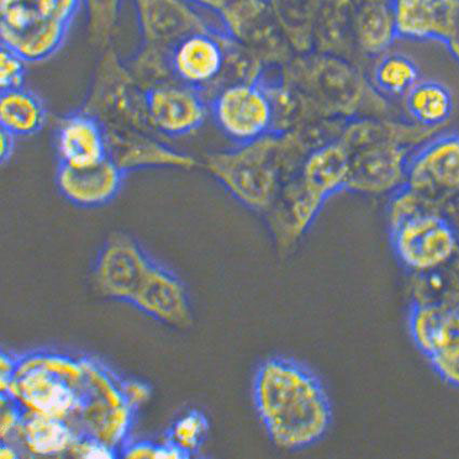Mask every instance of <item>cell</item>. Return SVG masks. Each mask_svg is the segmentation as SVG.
Listing matches in <instances>:
<instances>
[{
  "label": "cell",
  "mask_w": 459,
  "mask_h": 459,
  "mask_svg": "<svg viewBox=\"0 0 459 459\" xmlns=\"http://www.w3.org/2000/svg\"><path fill=\"white\" fill-rule=\"evenodd\" d=\"M405 184L414 191L459 192V134L432 136L410 158Z\"/></svg>",
  "instance_id": "obj_11"
},
{
  "label": "cell",
  "mask_w": 459,
  "mask_h": 459,
  "mask_svg": "<svg viewBox=\"0 0 459 459\" xmlns=\"http://www.w3.org/2000/svg\"><path fill=\"white\" fill-rule=\"evenodd\" d=\"M390 230L400 262L419 273L446 265L458 249L455 230L435 211L416 215Z\"/></svg>",
  "instance_id": "obj_6"
},
{
  "label": "cell",
  "mask_w": 459,
  "mask_h": 459,
  "mask_svg": "<svg viewBox=\"0 0 459 459\" xmlns=\"http://www.w3.org/2000/svg\"><path fill=\"white\" fill-rule=\"evenodd\" d=\"M348 171L346 152L340 141L321 147L305 163L300 197L320 211L326 199L346 188Z\"/></svg>",
  "instance_id": "obj_19"
},
{
  "label": "cell",
  "mask_w": 459,
  "mask_h": 459,
  "mask_svg": "<svg viewBox=\"0 0 459 459\" xmlns=\"http://www.w3.org/2000/svg\"><path fill=\"white\" fill-rule=\"evenodd\" d=\"M374 81L387 96L405 97L420 82V70L409 56L393 54L384 56L374 72Z\"/></svg>",
  "instance_id": "obj_26"
},
{
  "label": "cell",
  "mask_w": 459,
  "mask_h": 459,
  "mask_svg": "<svg viewBox=\"0 0 459 459\" xmlns=\"http://www.w3.org/2000/svg\"><path fill=\"white\" fill-rule=\"evenodd\" d=\"M445 45L448 51H450V54L459 61V0L457 3L455 17H454L453 20L450 35H448Z\"/></svg>",
  "instance_id": "obj_33"
},
{
  "label": "cell",
  "mask_w": 459,
  "mask_h": 459,
  "mask_svg": "<svg viewBox=\"0 0 459 459\" xmlns=\"http://www.w3.org/2000/svg\"><path fill=\"white\" fill-rule=\"evenodd\" d=\"M47 110L44 102L30 90L20 87L2 91L0 124L13 136H30L44 128Z\"/></svg>",
  "instance_id": "obj_21"
},
{
  "label": "cell",
  "mask_w": 459,
  "mask_h": 459,
  "mask_svg": "<svg viewBox=\"0 0 459 459\" xmlns=\"http://www.w3.org/2000/svg\"><path fill=\"white\" fill-rule=\"evenodd\" d=\"M211 109L215 124L237 145L261 140L272 129L273 105L255 83L226 87L216 94Z\"/></svg>",
  "instance_id": "obj_7"
},
{
  "label": "cell",
  "mask_w": 459,
  "mask_h": 459,
  "mask_svg": "<svg viewBox=\"0 0 459 459\" xmlns=\"http://www.w3.org/2000/svg\"><path fill=\"white\" fill-rule=\"evenodd\" d=\"M276 137L263 139L207 158L212 176L240 203L253 210H267L277 187Z\"/></svg>",
  "instance_id": "obj_4"
},
{
  "label": "cell",
  "mask_w": 459,
  "mask_h": 459,
  "mask_svg": "<svg viewBox=\"0 0 459 459\" xmlns=\"http://www.w3.org/2000/svg\"><path fill=\"white\" fill-rule=\"evenodd\" d=\"M126 174L108 157L96 166L83 169L59 165L56 182L68 202L81 208H99L118 196Z\"/></svg>",
  "instance_id": "obj_14"
},
{
  "label": "cell",
  "mask_w": 459,
  "mask_h": 459,
  "mask_svg": "<svg viewBox=\"0 0 459 459\" xmlns=\"http://www.w3.org/2000/svg\"><path fill=\"white\" fill-rule=\"evenodd\" d=\"M194 2L211 8H221L226 6L227 4H230V0H194Z\"/></svg>",
  "instance_id": "obj_36"
},
{
  "label": "cell",
  "mask_w": 459,
  "mask_h": 459,
  "mask_svg": "<svg viewBox=\"0 0 459 459\" xmlns=\"http://www.w3.org/2000/svg\"><path fill=\"white\" fill-rule=\"evenodd\" d=\"M155 261L139 241L115 233L98 252L92 268L93 282L104 297L131 306Z\"/></svg>",
  "instance_id": "obj_5"
},
{
  "label": "cell",
  "mask_w": 459,
  "mask_h": 459,
  "mask_svg": "<svg viewBox=\"0 0 459 459\" xmlns=\"http://www.w3.org/2000/svg\"><path fill=\"white\" fill-rule=\"evenodd\" d=\"M0 160H2L3 165L7 163L13 155L14 146H15V136L9 132L2 129V134H0Z\"/></svg>",
  "instance_id": "obj_34"
},
{
  "label": "cell",
  "mask_w": 459,
  "mask_h": 459,
  "mask_svg": "<svg viewBox=\"0 0 459 459\" xmlns=\"http://www.w3.org/2000/svg\"><path fill=\"white\" fill-rule=\"evenodd\" d=\"M70 24L60 20L20 31L0 30L2 45L8 47L26 63L50 59L61 49Z\"/></svg>",
  "instance_id": "obj_22"
},
{
  "label": "cell",
  "mask_w": 459,
  "mask_h": 459,
  "mask_svg": "<svg viewBox=\"0 0 459 459\" xmlns=\"http://www.w3.org/2000/svg\"><path fill=\"white\" fill-rule=\"evenodd\" d=\"M82 109L100 121L105 134H156L150 124L146 92L113 49L105 50L99 61Z\"/></svg>",
  "instance_id": "obj_3"
},
{
  "label": "cell",
  "mask_w": 459,
  "mask_h": 459,
  "mask_svg": "<svg viewBox=\"0 0 459 459\" xmlns=\"http://www.w3.org/2000/svg\"><path fill=\"white\" fill-rule=\"evenodd\" d=\"M170 63L174 78L198 89L219 77L225 65V52L216 37L199 31L173 47Z\"/></svg>",
  "instance_id": "obj_17"
},
{
  "label": "cell",
  "mask_w": 459,
  "mask_h": 459,
  "mask_svg": "<svg viewBox=\"0 0 459 459\" xmlns=\"http://www.w3.org/2000/svg\"><path fill=\"white\" fill-rule=\"evenodd\" d=\"M82 385L17 360L14 377L2 388V394L18 399L34 413L68 420L75 416L81 404Z\"/></svg>",
  "instance_id": "obj_9"
},
{
  "label": "cell",
  "mask_w": 459,
  "mask_h": 459,
  "mask_svg": "<svg viewBox=\"0 0 459 459\" xmlns=\"http://www.w3.org/2000/svg\"><path fill=\"white\" fill-rule=\"evenodd\" d=\"M108 157L125 173L149 168L191 169L197 165L192 156L171 149L146 134H105Z\"/></svg>",
  "instance_id": "obj_18"
},
{
  "label": "cell",
  "mask_w": 459,
  "mask_h": 459,
  "mask_svg": "<svg viewBox=\"0 0 459 459\" xmlns=\"http://www.w3.org/2000/svg\"><path fill=\"white\" fill-rule=\"evenodd\" d=\"M209 429L207 416L202 411L192 410L174 421L167 431L165 440L189 458L200 451L209 434Z\"/></svg>",
  "instance_id": "obj_28"
},
{
  "label": "cell",
  "mask_w": 459,
  "mask_h": 459,
  "mask_svg": "<svg viewBox=\"0 0 459 459\" xmlns=\"http://www.w3.org/2000/svg\"><path fill=\"white\" fill-rule=\"evenodd\" d=\"M25 61L8 47L2 45L0 52V87L2 91L23 87Z\"/></svg>",
  "instance_id": "obj_30"
},
{
  "label": "cell",
  "mask_w": 459,
  "mask_h": 459,
  "mask_svg": "<svg viewBox=\"0 0 459 459\" xmlns=\"http://www.w3.org/2000/svg\"><path fill=\"white\" fill-rule=\"evenodd\" d=\"M437 130L374 120L351 124L340 140L350 168L346 188L363 193L399 188L406 177L411 147L425 144Z\"/></svg>",
  "instance_id": "obj_2"
},
{
  "label": "cell",
  "mask_w": 459,
  "mask_h": 459,
  "mask_svg": "<svg viewBox=\"0 0 459 459\" xmlns=\"http://www.w3.org/2000/svg\"><path fill=\"white\" fill-rule=\"evenodd\" d=\"M405 107L416 124L439 128L451 117L453 97L441 82L420 81L406 93Z\"/></svg>",
  "instance_id": "obj_24"
},
{
  "label": "cell",
  "mask_w": 459,
  "mask_h": 459,
  "mask_svg": "<svg viewBox=\"0 0 459 459\" xmlns=\"http://www.w3.org/2000/svg\"><path fill=\"white\" fill-rule=\"evenodd\" d=\"M119 458H186L178 447L170 442L132 441L120 448Z\"/></svg>",
  "instance_id": "obj_29"
},
{
  "label": "cell",
  "mask_w": 459,
  "mask_h": 459,
  "mask_svg": "<svg viewBox=\"0 0 459 459\" xmlns=\"http://www.w3.org/2000/svg\"><path fill=\"white\" fill-rule=\"evenodd\" d=\"M147 112L156 134L179 137L194 134L207 118L208 108L198 89L173 82L146 91Z\"/></svg>",
  "instance_id": "obj_10"
},
{
  "label": "cell",
  "mask_w": 459,
  "mask_h": 459,
  "mask_svg": "<svg viewBox=\"0 0 459 459\" xmlns=\"http://www.w3.org/2000/svg\"><path fill=\"white\" fill-rule=\"evenodd\" d=\"M356 31L359 44L368 54H381L397 39L390 4L372 2L358 13Z\"/></svg>",
  "instance_id": "obj_25"
},
{
  "label": "cell",
  "mask_w": 459,
  "mask_h": 459,
  "mask_svg": "<svg viewBox=\"0 0 459 459\" xmlns=\"http://www.w3.org/2000/svg\"><path fill=\"white\" fill-rule=\"evenodd\" d=\"M59 165L83 169L108 160L107 135L100 121L84 110L63 117L56 126Z\"/></svg>",
  "instance_id": "obj_15"
},
{
  "label": "cell",
  "mask_w": 459,
  "mask_h": 459,
  "mask_svg": "<svg viewBox=\"0 0 459 459\" xmlns=\"http://www.w3.org/2000/svg\"><path fill=\"white\" fill-rule=\"evenodd\" d=\"M131 306L157 323L172 328H187L193 321L192 303L186 284L176 273L157 260Z\"/></svg>",
  "instance_id": "obj_12"
},
{
  "label": "cell",
  "mask_w": 459,
  "mask_h": 459,
  "mask_svg": "<svg viewBox=\"0 0 459 459\" xmlns=\"http://www.w3.org/2000/svg\"><path fill=\"white\" fill-rule=\"evenodd\" d=\"M143 44L171 51L178 42L207 31L186 0H134Z\"/></svg>",
  "instance_id": "obj_13"
},
{
  "label": "cell",
  "mask_w": 459,
  "mask_h": 459,
  "mask_svg": "<svg viewBox=\"0 0 459 459\" xmlns=\"http://www.w3.org/2000/svg\"><path fill=\"white\" fill-rule=\"evenodd\" d=\"M68 452L78 458H119L117 450L98 439L97 437L79 429L75 430V437Z\"/></svg>",
  "instance_id": "obj_31"
},
{
  "label": "cell",
  "mask_w": 459,
  "mask_h": 459,
  "mask_svg": "<svg viewBox=\"0 0 459 459\" xmlns=\"http://www.w3.org/2000/svg\"><path fill=\"white\" fill-rule=\"evenodd\" d=\"M0 457L4 459H14L19 457V452L10 445V442L4 441L0 445Z\"/></svg>",
  "instance_id": "obj_35"
},
{
  "label": "cell",
  "mask_w": 459,
  "mask_h": 459,
  "mask_svg": "<svg viewBox=\"0 0 459 459\" xmlns=\"http://www.w3.org/2000/svg\"><path fill=\"white\" fill-rule=\"evenodd\" d=\"M124 0H82L89 40L93 46L108 49L117 28Z\"/></svg>",
  "instance_id": "obj_27"
},
{
  "label": "cell",
  "mask_w": 459,
  "mask_h": 459,
  "mask_svg": "<svg viewBox=\"0 0 459 459\" xmlns=\"http://www.w3.org/2000/svg\"><path fill=\"white\" fill-rule=\"evenodd\" d=\"M82 0H0V30L20 31L60 20L72 23Z\"/></svg>",
  "instance_id": "obj_20"
},
{
  "label": "cell",
  "mask_w": 459,
  "mask_h": 459,
  "mask_svg": "<svg viewBox=\"0 0 459 459\" xmlns=\"http://www.w3.org/2000/svg\"><path fill=\"white\" fill-rule=\"evenodd\" d=\"M19 436L30 453L55 456L70 451L75 430L65 420L29 411L21 425Z\"/></svg>",
  "instance_id": "obj_23"
},
{
  "label": "cell",
  "mask_w": 459,
  "mask_h": 459,
  "mask_svg": "<svg viewBox=\"0 0 459 459\" xmlns=\"http://www.w3.org/2000/svg\"><path fill=\"white\" fill-rule=\"evenodd\" d=\"M458 0H390L397 39L446 44Z\"/></svg>",
  "instance_id": "obj_16"
},
{
  "label": "cell",
  "mask_w": 459,
  "mask_h": 459,
  "mask_svg": "<svg viewBox=\"0 0 459 459\" xmlns=\"http://www.w3.org/2000/svg\"><path fill=\"white\" fill-rule=\"evenodd\" d=\"M252 390L258 419L281 450H305L328 434L331 401L321 379L305 364L268 358L258 366Z\"/></svg>",
  "instance_id": "obj_1"
},
{
  "label": "cell",
  "mask_w": 459,
  "mask_h": 459,
  "mask_svg": "<svg viewBox=\"0 0 459 459\" xmlns=\"http://www.w3.org/2000/svg\"><path fill=\"white\" fill-rule=\"evenodd\" d=\"M411 337L443 377L459 372V298L439 304H414Z\"/></svg>",
  "instance_id": "obj_8"
},
{
  "label": "cell",
  "mask_w": 459,
  "mask_h": 459,
  "mask_svg": "<svg viewBox=\"0 0 459 459\" xmlns=\"http://www.w3.org/2000/svg\"><path fill=\"white\" fill-rule=\"evenodd\" d=\"M121 392H123L126 403L131 409L139 411L140 406L150 399L152 388L149 384L134 378L120 379Z\"/></svg>",
  "instance_id": "obj_32"
}]
</instances>
